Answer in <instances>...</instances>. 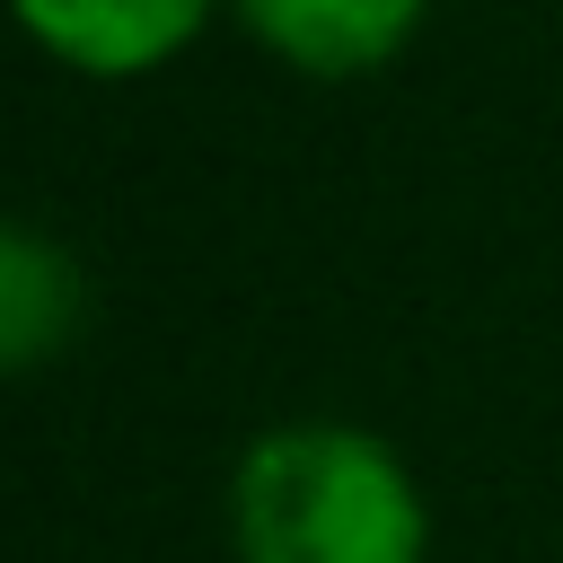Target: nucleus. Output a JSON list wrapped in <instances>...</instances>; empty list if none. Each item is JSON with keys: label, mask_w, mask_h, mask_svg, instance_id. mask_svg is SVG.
<instances>
[{"label": "nucleus", "mask_w": 563, "mask_h": 563, "mask_svg": "<svg viewBox=\"0 0 563 563\" xmlns=\"http://www.w3.org/2000/svg\"><path fill=\"white\" fill-rule=\"evenodd\" d=\"M211 0H18V18L79 70H150L202 26Z\"/></svg>", "instance_id": "obj_3"}, {"label": "nucleus", "mask_w": 563, "mask_h": 563, "mask_svg": "<svg viewBox=\"0 0 563 563\" xmlns=\"http://www.w3.org/2000/svg\"><path fill=\"white\" fill-rule=\"evenodd\" d=\"M246 18H255V35H264L273 53H290L299 70L352 79V70H378V62L413 35L422 0H246Z\"/></svg>", "instance_id": "obj_2"}, {"label": "nucleus", "mask_w": 563, "mask_h": 563, "mask_svg": "<svg viewBox=\"0 0 563 563\" xmlns=\"http://www.w3.org/2000/svg\"><path fill=\"white\" fill-rule=\"evenodd\" d=\"M246 563H422V501L396 449L343 422H299L238 466Z\"/></svg>", "instance_id": "obj_1"}, {"label": "nucleus", "mask_w": 563, "mask_h": 563, "mask_svg": "<svg viewBox=\"0 0 563 563\" xmlns=\"http://www.w3.org/2000/svg\"><path fill=\"white\" fill-rule=\"evenodd\" d=\"M79 317V273L62 246L26 238V229H0V369H26L44 361Z\"/></svg>", "instance_id": "obj_4"}]
</instances>
